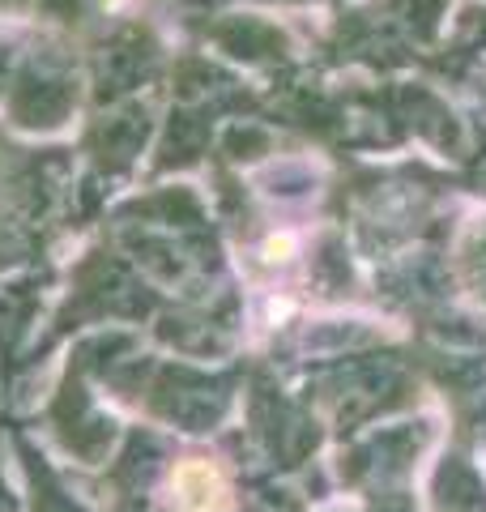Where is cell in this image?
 Masks as SVG:
<instances>
[{
	"mask_svg": "<svg viewBox=\"0 0 486 512\" xmlns=\"http://www.w3.org/2000/svg\"><path fill=\"white\" fill-rule=\"evenodd\" d=\"M171 508L175 512H222L226 483L209 461H184L171 474Z\"/></svg>",
	"mask_w": 486,
	"mask_h": 512,
	"instance_id": "cell-1",
	"label": "cell"
}]
</instances>
